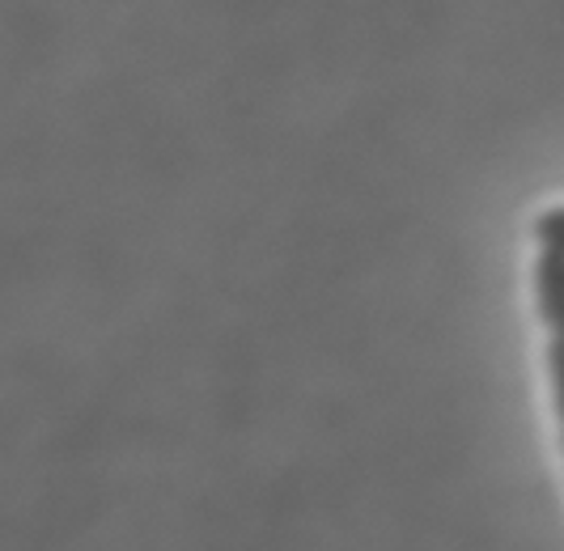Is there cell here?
<instances>
[{
    "label": "cell",
    "mask_w": 564,
    "mask_h": 551,
    "mask_svg": "<svg viewBox=\"0 0 564 551\" xmlns=\"http://www.w3.org/2000/svg\"><path fill=\"white\" fill-rule=\"evenodd\" d=\"M535 302L552 335H564V255L539 250L535 259Z\"/></svg>",
    "instance_id": "cell-1"
},
{
    "label": "cell",
    "mask_w": 564,
    "mask_h": 551,
    "mask_svg": "<svg viewBox=\"0 0 564 551\" xmlns=\"http://www.w3.org/2000/svg\"><path fill=\"white\" fill-rule=\"evenodd\" d=\"M531 234H535V242L543 250H556V255H564V204H561V208L539 213L535 225H531Z\"/></svg>",
    "instance_id": "cell-2"
},
{
    "label": "cell",
    "mask_w": 564,
    "mask_h": 551,
    "mask_svg": "<svg viewBox=\"0 0 564 551\" xmlns=\"http://www.w3.org/2000/svg\"><path fill=\"white\" fill-rule=\"evenodd\" d=\"M547 374H552V390H556V412L564 424V335L547 339Z\"/></svg>",
    "instance_id": "cell-3"
}]
</instances>
